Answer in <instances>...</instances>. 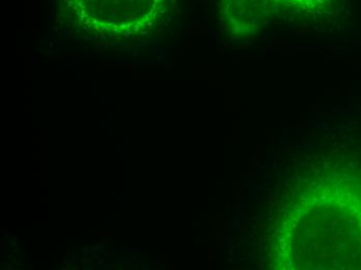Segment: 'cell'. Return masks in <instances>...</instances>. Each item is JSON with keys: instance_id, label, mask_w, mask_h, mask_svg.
<instances>
[{"instance_id": "1", "label": "cell", "mask_w": 361, "mask_h": 270, "mask_svg": "<svg viewBox=\"0 0 361 270\" xmlns=\"http://www.w3.org/2000/svg\"><path fill=\"white\" fill-rule=\"evenodd\" d=\"M166 10V0H63L73 23L92 32L129 35L153 26Z\"/></svg>"}, {"instance_id": "2", "label": "cell", "mask_w": 361, "mask_h": 270, "mask_svg": "<svg viewBox=\"0 0 361 270\" xmlns=\"http://www.w3.org/2000/svg\"><path fill=\"white\" fill-rule=\"evenodd\" d=\"M276 0H222V17L233 27L259 26L272 14Z\"/></svg>"}, {"instance_id": "3", "label": "cell", "mask_w": 361, "mask_h": 270, "mask_svg": "<svg viewBox=\"0 0 361 270\" xmlns=\"http://www.w3.org/2000/svg\"><path fill=\"white\" fill-rule=\"evenodd\" d=\"M276 1L297 12L314 15L325 12L330 8L332 0H276Z\"/></svg>"}]
</instances>
